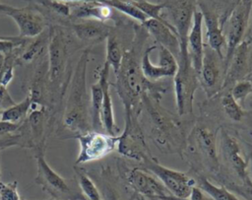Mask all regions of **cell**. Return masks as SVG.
Returning <instances> with one entry per match:
<instances>
[{
  "label": "cell",
  "instance_id": "cell-19",
  "mask_svg": "<svg viewBox=\"0 0 252 200\" xmlns=\"http://www.w3.org/2000/svg\"><path fill=\"white\" fill-rule=\"evenodd\" d=\"M73 32L80 40L88 43H96L106 39L110 33V28L100 21L86 20L74 24Z\"/></svg>",
  "mask_w": 252,
  "mask_h": 200
},
{
  "label": "cell",
  "instance_id": "cell-47",
  "mask_svg": "<svg viewBox=\"0 0 252 200\" xmlns=\"http://www.w3.org/2000/svg\"><path fill=\"white\" fill-rule=\"evenodd\" d=\"M242 3H252V0H241Z\"/></svg>",
  "mask_w": 252,
  "mask_h": 200
},
{
  "label": "cell",
  "instance_id": "cell-37",
  "mask_svg": "<svg viewBox=\"0 0 252 200\" xmlns=\"http://www.w3.org/2000/svg\"><path fill=\"white\" fill-rule=\"evenodd\" d=\"M251 92H252V83L247 80L237 81L230 91L232 97L238 102L243 101Z\"/></svg>",
  "mask_w": 252,
  "mask_h": 200
},
{
  "label": "cell",
  "instance_id": "cell-5",
  "mask_svg": "<svg viewBox=\"0 0 252 200\" xmlns=\"http://www.w3.org/2000/svg\"><path fill=\"white\" fill-rule=\"evenodd\" d=\"M177 62V71L173 76L176 108L179 115H185L193 110L194 95L198 87V74L192 66L189 52L180 53Z\"/></svg>",
  "mask_w": 252,
  "mask_h": 200
},
{
  "label": "cell",
  "instance_id": "cell-49",
  "mask_svg": "<svg viewBox=\"0 0 252 200\" xmlns=\"http://www.w3.org/2000/svg\"><path fill=\"white\" fill-rule=\"evenodd\" d=\"M49 200H56V199H49Z\"/></svg>",
  "mask_w": 252,
  "mask_h": 200
},
{
  "label": "cell",
  "instance_id": "cell-11",
  "mask_svg": "<svg viewBox=\"0 0 252 200\" xmlns=\"http://www.w3.org/2000/svg\"><path fill=\"white\" fill-rule=\"evenodd\" d=\"M156 48V45H152L146 49L140 65L143 76L151 82H155L163 77H173L178 67L176 57L168 49L162 46H160L158 53V64H153L150 56L152 51Z\"/></svg>",
  "mask_w": 252,
  "mask_h": 200
},
{
  "label": "cell",
  "instance_id": "cell-9",
  "mask_svg": "<svg viewBox=\"0 0 252 200\" xmlns=\"http://www.w3.org/2000/svg\"><path fill=\"white\" fill-rule=\"evenodd\" d=\"M117 149L125 157L141 162L150 157L134 111H126V125L124 132L119 136Z\"/></svg>",
  "mask_w": 252,
  "mask_h": 200
},
{
  "label": "cell",
  "instance_id": "cell-10",
  "mask_svg": "<svg viewBox=\"0 0 252 200\" xmlns=\"http://www.w3.org/2000/svg\"><path fill=\"white\" fill-rule=\"evenodd\" d=\"M252 3L240 2L226 21V53L224 59V73L228 67L235 48L240 44L244 35Z\"/></svg>",
  "mask_w": 252,
  "mask_h": 200
},
{
  "label": "cell",
  "instance_id": "cell-41",
  "mask_svg": "<svg viewBox=\"0 0 252 200\" xmlns=\"http://www.w3.org/2000/svg\"><path fill=\"white\" fill-rule=\"evenodd\" d=\"M229 188L237 191L239 194H241L247 200H252V183H251L250 180L246 181L243 186L231 185Z\"/></svg>",
  "mask_w": 252,
  "mask_h": 200
},
{
  "label": "cell",
  "instance_id": "cell-50",
  "mask_svg": "<svg viewBox=\"0 0 252 200\" xmlns=\"http://www.w3.org/2000/svg\"><path fill=\"white\" fill-rule=\"evenodd\" d=\"M22 200H25V199H22Z\"/></svg>",
  "mask_w": 252,
  "mask_h": 200
},
{
  "label": "cell",
  "instance_id": "cell-6",
  "mask_svg": "<svg viewBox=\"0 0 252 200\" xmlns=\"http://www.w3.org/2000/svg\"><path fill=\"white\" fill-rule=\"evenodd\" d=\"M140 168L153 173L168 190V192L178 198H188L196 181L184 172L166 167L151 157L142 161Z\"/></svg>",
  "mask_w": 252,
  "mask_h": 200
},
{
  "label": "cell",
  "instance_id": "cell-32",
  "mask_svg": "<svg viewBox=\"0 0 252 200\" xmlns=\"http://www.w3.org/2000/svg\"><path fill=\"white\" fill-rule=\"evenodd\" d=\"M79 187L86 200H101L99 190L93 179L81 169L76 168Z\"/></svg>",
  "mask_w": 252,
  "mask_h": 200
},
{
  "label": "cell",
  "instance_id": "cell-20",
  "mask_svg": "<svg viewBox=\"0 0 252 200\" xmlns=\"http://www.w3.org/2000/svg\"><path fill=\"white\" fill-rule=\"evenodd\" d=\"M193 139L202 156L210 164L212 168H218L219 160L217 155L216 136L210 130L204 127H196L192 131Z\"/></svg>",
  "mask_w": 252,
  "mask_h": 200
},
{
  "label": "cell",
  "instance_id": "cell-44",
  "mask_svg": "<svg viewBox=\"0 0 252 200\" xmlns=\"http://www.w3.org/2000/svg\"><path fill=\"white\" fill-rule=\"evenodd\" d=\"M63 2H73V3H79V2H95L99 0H59Z\"/></svg>",
  "mask_w": 252,
  "mask_h": 200
},
{
  "label": "cell",
  "instance_id": "cell-42",
  "mask_svg": "<svg viewBox=\"0 0 252 200\" xmlns=\"http://www.w3.org/2000/svg\"><path fill=\"white\" fill-rule=\"evenodd\" d=\"M247 169H248V171H247L248 177H249V179H250V181H251V183H252V154H251V156H250V158H249V161H248Z\"/></svg>",
  "mask_w": 252,
  "mask_h": 200
},
{
  "label": "cell",
  "instance_id": "cell-28",
  "mask_svg": "<svg viewBox=\"0 0 252 200\" xmlns=\"http://www.w3.org/2000/svg\"><path fill=\"white\" fill-rule=\"evenodd\" d=\"M102 87L97 80V82L91 87V121L92 127L94 129L101 127L100 111L102 104Z\"/></svg>",
  "mask_w": 252,
  "mask_h": 200
},
{
  "label": "cell",
  "instance_id": "cell-18",
  "mask_svg": "<svg viewBox=\"0 0 252 200\" xmlns=\"http://www.w3.org/2000/svg\"><path fill=\"white\" fill-rule=\"evenodd\" d=\"M199 10L203 14V23H205L207 31V38L209 41V47L212 48L222 59V47L225 43L224 35L222 34V28L220 25L217 15L205 6L203 3H198Z\"/></svg>",
  "mask_w": 252,
  "mask_h": 200
},
{
  "label": "cell",
  "instance_id": "cell-26",
  "mask_svg": "<svg viewBox=\"0 0 252 200\" xmlns=\"http://www.w3.org/2000/svg\"><path fill=\"white\" fill-rule=\"evenodd\" d=\"M200 2L217 15L220 25L223 29L230 14L238 6L241 0H200Z\"/></svg>",
  "mask_w": 252,
  "mask_h": 200
},
{
  "label": "cell",
  "instance_id": "cell-1",
  "mask_svg": "<svg viewBox=\"0 0 252 200\" xmlns=\"http://www.w3.org/2000/svg\"><path fill=\"white\" fill-rule=\"evenodd\" d=\"M90 51L85 50L75 68L70 83L69 97L64 113V126L78 134L90 131L91 125L88 115V97L86 90V72Z\"/></svg>",
  "mask_w": 252,
  "mask_h": 200
},
{
  "label": "cell",
  "instance_id": "cell-40",
  "mask_svg": "<svg viewBox=\"0 0 252 200\" xmlns=\"http://www.w3.org/2000/svg\"><path fill=\"white\" fill-rule=\"evenodd\" d=\"M22 123L18 124V123H12V122H8V121L0 120V139L9 134L16 133Z\"/></svg>",
  "mask_w": 252,
  "mask_h": 200
},
{
  "label": "cell",
  "instance_id": "cell-25",
  "mask_svg": "<svg viewBox=\"0 0 252 200\" xmlns=\"http://www.w3.org/2000/svg\"><path fill=\"white\" fill-rule=\"evenodd\" d=\"M32 103V100L31 96L29 95L21 102L15 103L9 106L8 108L2 110L0 120L12 122V123H18V124L24 122L31 110Z\"/></svg>",
  "mask_w": 252,
  "mask_h": 200
},
{
  "label": "cell",
  "instance_id": "cell-38",
  "mask_svg": "<svg viewBox=\"0 0 252 200\" xmlns=\"http://www.w3.org/2000/svg\"><path fill=\"white\" fill-rule=\"evenodd\" d=\"M17 181L5 183L0 181V200H22L17 190Z\"/></svg>",
  "mask_w": 252,
  "mask_h": 200
},
{
  "label": "cell",
  "instance_id": "cell-39",
  "mask_svg": "<svg viewBox=\"0 0 252 200\" xmlns=\"http://www.w3.org/2000/svg\"><path fill=\"white\" fill-rule=\"evenodd\" d=\"M15 103V100L7 91V87L0 85V110L2 111Z\"/></svg>",
  "mask_w": 252,
  "mask_h": 200
},
{
  "label": "cell",
  "instance_id": "cell-48",
  "mask_svg": "<svg viewBox=\"0 0 252 200\" xmlns=\"http://www.w3.org/2000/svg\"><path fill=\"white\" fill-rule=\"evenodd\" d=\"M1 113H2V111L0 110V118H1Z\"/></svg>",
  "mask_w": 252,
  "mask_h": 200
},
{
  "label": "cell",
  "instance_id": "cell-43",
  "mask_svg": "<svg viewBox=\"0 0 252 200\" xmlns=\"http://www.w3.org/2000/svg\"><path fill=\"white\" fill-rule=\"evenodd\" d=\"M12 6L9 5H4V4H0V14L6 15L8 13V11L11 9Z\"/></svg>",
  "mask_w": 252,
  "mask_h": 200
},
{
  "label": "cell",
  "instance_id": "cell-7",
  "mask_svg": "<svg viewBox=\"0 0 252 200\" xmlns=\"http://www.w3.org/2000/svg\"><path fill=\"white\" fill-rule=\"evenodd\" d=\"M80 143L77 166L97 161L110 154L117 147L119 136L98 131H88L76 136Z\"/></svg>",
  "mask_w": 252,
  "mask_h": 200
},
{
  "label": "cell",
  "instance_id": "cell-36",
  "mask_svg": "<svg viewBox=\"0 0 252 200\" xmlns=\"http://www.w3.org/2000/svg\"><path fill=\"white\" fill-rule=\"evenodd\" d=\"M101 200H123L120 193L113 187V185L106 179L101 178L97 186Z\"/></svg>",
  "mask_w": 252,
  "mask_h": 200
},
{
  "label": "cell",
  "instance_id": "cell-27",
  "mask_svg": "<svg viewBox=\"0 0 252 200\" xmlns=\"http://www.w3.org/2000/svg\"><path fill=\"white\" fill-rule=\"evenodd\" d=\"M124 53L122 52L119 42L114 34L111 33L106 37V58L105 62L112 67L115 74H117L120 70Z\"/></svg>",
  "mask_w": 252,
  "mask_h": 200
},
{
  "label": "cell",
  "instance_id": "cell-12",
  "mask_svg": "<svg viewBox=\"0 0 252 200\" xmlns=\"http://www.w3.org/2000/svg\"><path fill=\"white\" fill-rule=\"evenodd\" d=\"M125 180L134 189L135 194L142 195L150 200H161L162 197L170 194L153 173L140 167L128 171Z\"/></svg>",
  "mask_w": 252,
  "mask_h": 200
},
{
  "label": "cell",
  "instance_id": "cell-35",
  "mask_svg": "<svg viewBox=\"0 0 252 200\" xmlns=\"http://www.w3.org/2000/svg\"><path fill=\"white\" fill-rule=\"evenodd\" d=\"M37 2L42 6L46 7L47 9H49L50 11H52L53 13H56L60 16H63V17L70 16L71 9L66 2L59 1V0H37Z\"/></svg>",
  "mask_w": 252,
  "mask_h": 200
},
{
  "label": "cell",
  "instance_id": "cell-8",
  "mask_svg": "<svg viewBox=\"0 0 252 200\" xmlns=\"http://www.w3.org/2000/svg\"><path fill=\"white\" fill-rule=\"evenodd\" d=\"M195 0H172L165 3L164 10L168 12L166 21L173 27L180 43V52H188L187 38L192 26L195 12Z\"/></svg>",
  "mask_w": 252,
  "mask_h": 200
},
{
  "label": "cell",
  "instance_id": "cell-13",
  "mask_svg": "<svg viewBox=\"0 0 252 200\" xmlns=\"http://www.w3.org/2000/svg\"><path fill=\"white\" fill-rule=\"evenodd\" d=\"M6 15L11 17L18 25L20 32L19 36L21 37L33 38L39 35L46 28L44 17L32 7H11Z\"/></svg>",
  "mask_w": 252,
  "mask_h": 200
},
{
  "label": "cell",
  "instance_id": "cell-33",
  "mask_svg": "<svg viewBox=\"0 0 252 200\" xmlns=\"http://www.w3.org/2000/svg\"><path fill=\"white\" fill-rule=\"evenodd\" d=\"M222 107L226 115L233 121H240L243 116V110L239 102L232 97L231 93H226L221 99Z\"/></svg>",
  "mask_w": 252,
  "mask_h": 200
},
{
  "label": "cell",
  "instance_id": "cell-21",
  "mask_svg": "<svg viewBox=\"0 0 252 200\" xmlns=\"http://www.w3.org/2000/svg\"><path fill=\"white\" fill-rule=\"evenodd\" d=\"M248 67V45L246 42H240L235 48L228 67L225 71V79L222 87L235 84L245 74Z\"/></svg>",
  "mask_w": 252,
  "mask_h": 200
},
{
  "label": "cell",
  "instance_id": "cell-3",
  "mask_svg": "<svg viewBox=\"0 0 252 200\" xmlns=\"http://www.w3.org/2000/svg\"><path fill=\"white\" fill-rule=\"evenodd\" d=\"M48 53V83L53 100L62 96V88L65 84V74L68 65V42L61 29L50 28Z\"/></svg>",
  "mask_w": 252,
  "mask_h": 200
},
{
  "label": "cell",
  "instance_id": "cell-15",
  "mask_svg": "<svg viewBox=\"0 0 252 200\" xmlns=\"http://www.w3.org/2000/svg\"><path fill=\"white\" fill-rule=\"evenodd\" d=\"M203 14L200 10H195L193 14L192 26L188 33L187 46L190 55L191 63L198 75H200L202 60L204 54V43H203Z\"/></svg>",
  "mask_w": 252,
  "mask_h": 200
},
{
  "label": "cell",
  "instance_id": "cell-22",
  "mask_svg": "<svg viewBox=\"0 0 252 200\" xmlns=\"http://www.w3.org/2000/svg\"><path fill=\"white\" fill-rule=\"evenodd\" d=\"M71 9V7H70ZM112 13V8L99 2H79L74 4L71 13L74 17L84 20H96L104 22L109 19Z\"/></svg>",
  "mask_w": 252,
  "mask_h": 200
},
{
  "label": "cell",
  "instance_id": "cell-46",
  "mask_svg": "<svg viewBox=\"0 0 252 200\" xmlns=\"http://www.w3.org/2000/svg\"><path fill=\"white\" fill-rule=\"evenodd\" d=\"M3 61H4V55L0 54V70H1L2 65H3Z\"/></svg>",
  "mask_w": 252,
  "mask_h": 200
},
{
  "label": "cell",
  "instance_id": "cell-31",
  "mask_svg": "<svg viewBox=\"0 0 252 200\" xmlns=\"http://www.w3.org/2000/svg\"><path fill=\"white\" fill-rule=\"evenodd\" d=\"M142 13H144L148 19H154L157 21H159L161 23H164L166 25L171 26L169 23H167L162 15V10L165 8V3H158L155 4L147 0H130ZM172 27V26H171ZM173 28V27H172Z\"/></svg>",
  "mask_w": 252,
  "mask_h": 200
},
{
  "label": "cell",
  "instance_id": "cell-16",
  "mask_svg": "<svg viewBox=\"0 0 252 200\" xmlns=\"http://www.w3.org/2000/svg\"><path fill=\"white\" fill-rule=\"evenodd\" d=\"M109 65L104 62V64L98 70V81L102 87V104L100 111V122L101 127L106 131V133L110 135H114V133L118 130L115 121H114V113H113V105L111 95L109 91Z\"/></svg>",
  "mask_w": 252,
  "mask_h": 200
},
{
  "label": "cell",
  "instance_id": "cell-17",
  "mask_svg": "<svg viewBox=\"0 0 252 200\" xmlns=\"http://www.w3.org/2000/svg\"><path fill=\"white\" fill-rule=\"evenodd\" d=\"M143 24L160 46L168 49L175 57L178 58L180 43L175 30L171 26L154 19H148Z\"/></svg>",
  "mask_w": 252,
  "mask_h": 200
},
{
  "label": "cell",
  "instance_id": "cell-34",
  "mask_svg": "<svg viewBox=\"0 0 252 200\" xmlns=\"http://www.w3.org/2000/svg\"><path fill=\"white\" fill-rule=\"evenodd\" d=\"M29 39L21 36H0V54L6 55L18 48H24Z\"/></svg>",
  "mask_w": 252,
  "mask_h": 200
},
{
  "label": "cell",
  "instance_id": "cell-2",
  "mask_svg": "<svg viewBox=\"0 0 252 200\" xmlns=\"http://www.w3.org/2000/svg\"><path fill=\"white\" fill-rule=\"evenodd\" d=\"M116 76L117 93L124 103L125 110L134 111L133 107L140 97L146 90L153 88L152 82L143 76L140 66L129 53L123 55L122 64Z\"/></svg>",
  "mask_w": 252,
  "mask_h": 200
},
{
  "label": "cell",
  "instance_id": "cell-45",
  "mask_svg": "<svg viewBox=\"0 0 252 200\" xmlns=\"http://www.w3.org/2000/svg\"><path fill=\"white\" fill-rule=\"evenodd\" d=\"M135 198L137 200H150V199H148V198H146V197H144L142 195H139V194H135Z\"/></svg>",
  "mask_w": 252,
  "mask_h": 200
},
{
  "label": "cell",
  "instance_id": "cell-24",
  "mask_svg": "<svg viewBox=\"0 0 252 200\" xmlns=\"http://www.w3.org/2000/svg\"><path fill=\"white\" fill-rule=\"evenodd\" d=\"M49 35L50 29H48V31L45 29L39 35L34 37L35 39L33 41H32L31 43H27L16 61H19L21 63H29L40 56L45 46L48 45Z\"/></svg>",
  "mask_w": 252,
  "mask_h": 200
},
{
  "label": "cell",
  "instance_id": "cell-14",
  "mask_svg": "<svg viewBox=\"0 0 252 200\" xmlns=\"http://www.w3.org/2000/svg\"><path fill=\"white\" fill-rule=\"evenodd\" d=\"M220 150L225 161L237 176L241 178L244 183L250 180L247 174L248 163L241 154L240 146L237 140L229 135L225 130H221L220 132Z\"/></svg>",
  "mask_w": 252,
  "mask_h": 200
},
{
  "label": "cell",
  "instance_id": "cell-29",
  "mask_svg": "<svg viewBox=\"0 0 252 200\" xmlns=\"http://www.w3.org/2000/svg\"><path fill=\"white\" fill-rule=\"evenodd\" d=\"M99 2L133 18L140 23H144L146 20H148V17L142 13L130 0H99Z\"/></svg>",
  "mask_w": 252,
  "mask_h": 200
},
{
  "label": "cell",
  "instance_id": "cell-4",
  "mask_svg": "<svg viewBox=\"0 0 252 200\" xmlns=\"http://www.w3.org/2000/svg\"><path fill=\"white\" fill-rule=\"evenodd\" d=\"M35 155L37 173L35 182L42 190L56 200H86L79 184L75 186L72 182L59 175L46 162L42 148L37 149Z\"/></svg>",
  "mask_w": 252,
  "mask_h": 200
},
{
  "label": "cell",
  "instance_id": "cell-23",
  "mask_svg": "<svg viewBox=\"0 0 252 200\" xmlns=\"http://www.w3.org/2000/svg\"><path fill=\"white\" fill-rule=\"evenodd\" d=\"M218 57L220 58L216 51L210 48L209 45H204V54L200 75H202L203 82L209 89L215 88L220 78V62Z\"/></svg>",
  "mask_w": 252,
  "mask_h": 200
},
{
  "label": "cell",
  "instance_id": "cell-30",
  "mask_svg": "<svg viewBox=\"0 0 252 200\" xmlns=\"http://www.w3.org/2000/svg\"><path fill=\"white\" fill-rule=\"evenodd\" d=\"M198 187L206 192L213 200H240L224 186H217L205 177H200Z\"/></svg>",
  "mask_w": 252,
  "mask_h": 200
}]
</instances>
